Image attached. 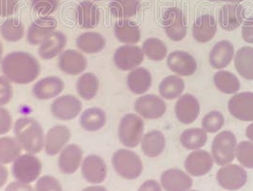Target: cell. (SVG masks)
Masks as SVG:
<instances>
[{
    "label": "cell",
    "mask_w": 253,
    "mask_h": 191,
    "mask_svg": "<svg viewBox=\"0 0 253 191\" xmlns=\"http://www.w3.org/2000/svg\"><path fill=\"white\" fill-rule=\"evenodd\" d=\"M139 0H112L109 4L110 12L115 18L128 19L139 12Z\"/></svg>",
    "instance_id": "cell-33"
},
{
    "label": "cell",
    "mask_w": 253,
    "mask_h": 191,
    "mask_svg": "<svg viewBox=\"0 0 253 191\" xmlns=\"http://www.w3.org/2000/svg\"><path fill=\"white\" fill-rule=\"evenodd\" d=\"M67 45V37L62 32H53L39 47L38 53L44 60H51L60 54Z\"/></svg>",
    "instance_id": "cell-28"
},
{
    "label": "cell",
    "mask_w": 253,
    "mask_h": 191,
    "mask_svg": "<svg viewBox=\"0 0 253 191\" xmlns=\"http://www.w3.org/2000/svg\"><path fill=\"white\" fill-rule=\"evenodd\" d=\"M216 89L225 94H233L239 91L241 88L238 77L228 71H220L213 76Z\"/></svg>",
    "instance_id": "cell-37"
},
{
    "label": "cell",
    "mask_w": 253,
    "mask_h": 191,
    "mask_svg": "<svg viewBox=\"0 0 253 191\" xmlns=\"http://www.w3.org/2000/svg\"><path fill=\"white\" fill-rule=\"evenodd\" d=\"M108 191L106 188L102 187V186H98V185H94V186H90L88 188H85L83 191Z\"/></svg>",
    "instance_id": "cell-53"
},
{
    "label": "cell",
    "mask_w": 253,
    "mask_h": 191,
    "mask_svg": "<svg viewBox=\"0 0 253 191\" xmlns=\"http://www.w3.org/2000/svg\"><path fill=\"white\" fill-rule=\"evenodd\" d=\"M144 52L138 46L125 45L119 47L114 55L115 66L123 71H132L138 68L144 61Z\"/></svg>",
    "instance_id": "cell-9"
},
{
    "label": "cell",
    "mask_w": 253,
    "mask_h": 191,
    "mask_svg": "<svg viewBox=\"0 0 253 191\" xmlns=\"http://www.w3.org/2000/svg\"><path fill=\"white\" fill-rule=\"evenodd\" d=\"M142 50L144 54L153 61H162L168 53V49L164 42L154 38L147 39L143 43Z\"/></svg>",
    "instance_id": "cell-41"
},
{
    "label": "cell",
    "mask_w": 253,
    "mask_h": 191,
    "mask_svg": "<svg viewBox=\"0 0 253 191\" xmlns=\"http://www.w3.org/2000/svg\"><path fill=\"white\" fill-rule=\"evenodd\" d=\"M234 55L233 44L228 40L217 42L210 52V64L212 68L221 70L228 67Z\"/></svg>",
    "instance_id": "cell-26"
},
{
    "label": "cell",
    "mask_w": 253,
    "mask_h": 191,
    "mask_svg": "<svg viewBox=\"0 0 253 191\" xmlns=\"http://www.w3.org/2000/svg\"><path fill=\"white\" fill-rule=\"evenodd\" d=\"M165 135L159 130H152L145 134L141 140V150L149 158H155L164 152Z\"/></svg>",
    "instance_id": "cell-30"
},
{
    "label": "cell",
    "mask_w": 253,
    "mask_h": 191,
    "mask_svg": "<svg viewBox=\"0 0 253 191\" xmlns=\"http://www.w3.org/2000/svg\"><path fill=\"white\" fill-rule=\"evenodd\" d=\"M211 1H224V2H230V3H240L244 0H211Z\"/></svg>",
    "instance_id": "cell-55"
},
{
    "label": "cell",
    "mask_w": 253,
    "mask_h": 191,
    "mask_svg": "<svg viewBox=\"0 0 253 191\" xmlns=\"http://www.w3.org/2000/svg\"><path fill=\"white\" fill-rule=\"evenodd\" d=\"M76 46L85 53L94 54L104 50L106 47V39L99 33L86 32L77 38Z\"/></svg>",
    "instance_id": "cell-31"
},
{
    "label": "cell",
    "mask_w": 253,
    "mask_h": 191,
    "mask_svg": "<svg viewBox=\"0 0 253 191\" xmlns=\"http://www.w3.org/2000/svg\"><path fill=\"white\" fill-rule=\"evenodd\" d=\"M207 141H208L207 132L203 128H199V127L188 128L184 130L180 136L181 145L189 151L201 149L206 145Z\"/></svg>",
    "instance_id": "cell-36"
},
{
    "label": "cell",
    "mask_w": 253,
    "mask_h": 191,
    "mask_svg": "<svg viewBox=\"0 0 253 191\" xmlns=\"http://www.w3.org/2000/svg\"><path fill=\"white\" fill-rule=\"evenodd\" d=\"M81 173L83 178L89 184L99 185L107 178L108 167L102 157L90 154L82 162Z\"/></svg>",
    "instance_id": "cell-12"
},
{
    "label": "cell",
    "mask_w": 253,
    "mask_h": 191,
    "mask_svg": "<svg viewBox=\"0 0 253 191\" xmlns=\"http://www.w3.org/2000/svg\"><path fill=\"white\" fill-rule=\"evenodd\" d=\"M200 115V104L197 98L191 94L180 96L175 104V115L179 122L185 125L193 123Z\"/></svg>",
    "instance_id": "cell-19"
},
{
    "label": "cell",
    "mask_w": 253,
    "mask_h": 191,
    "mask_svg": "<svg viewBox=\"0 0 253 191\" xmlns=\"http://www.w3.org/2000/svg\"><path fill=\"white\" fill-rule=\"evenodd\" d=\"M13 127V117L11 113L0 106V135L7 134Z\"/></svg>",
    "instance_id": "cell-47"
},
{
    "label": "cell",
    "mask_w": 253,
    "mask_h": 191,
    "mask_svg": "<svg viewBox=\"0 0 253 191\" xmlns=\"http://www.w3.org/2000/svg\"><path fill=\"white\" fill-rule=\"evenodd\" d=\"M112 164L116 173L126 180L138 178L144 168L139 156L134 152L126 149L114 153Z\"/></svg>",
    "instance_id": "cell-3"
},
{
    "label": "cell",
    "mask_w": 253,
    "mask_h": 191,
    "mask_svg": "<svg viewBox=\"0 0 253 191\" xmlns=\"http://www.w3.org/2000/svg\"><path fill=\"white\" fill-rule=\"evenodd\" d=\"M5 191H35V190L31 186V184H27L24 182H20L16 180L14 182L10 183L5 189Z\"/></svg>",
    "instance_id": "cell-50"
},
{
    "label": "cell",
    "mask_w": 253,
    "mask_h": 191,
    "mask_svg": "<svg viewBox=\"0 0 253 191\" xmlns=\"http://www.w3.org/2000/svg\"><path fill=\"white\" fill-rule=\"evenodd\" d=\"M221 188L227 191H238L248 181V174L244 167L238 165H226L221 167L216 175Z\"/></svg>",
    "instance_id": "cell-8"
},
{
    "label": "cell",
    "mask_w": 253,
    "mask_h": 191,
    "mask_svg": "<svg viewBox=\"0 0 253 191\" xmlns=\"http://www.w3.org/2000/svg\"><path fill=\"white\" fill-rule=\"evenodd\" d=\"M167 65L171 72L181 76H190L197 70L195 58L184 51L170 52L167 58Z\"/></svg>",
    "instance_id": "cell-15"
},
{
    "label": "cell",
    "mask_w": 253,
    "mask_h": 191,
    "mask_svg": "<svg viewBox=\"0 0 253 191\" xmlns=\"http://www.w3.org/2000/svg\"><path fill=\"white\" fill-rule=\"evenodd\" d=\"M237 141L233 132L225 130L218 133L211 144V155L213 161L219 166L230 164L236 155Z\"/></svg>",
    "instance_id": "cell-4"
},
{
    "label": "cell",
    "mask_w": 253,
    "mask_h": 191,
    "mask_svg": "<svg viewBox=\"0 0 253 191\" xmlns=\"http://www.w3.org/2000/svg\"><path fill=\"white\" fill-rule=\"evenodd\" d=\"M22 147L13 137H0V164L8 165L13 163L20 156Z\"/></svg>",
    "instance_id": "cell-39"
},
{
    "label": "cell",
    "mask_w": 253,
    "mask_h": 191,
    "mask_svg": "<svg viewBox=\"0 0 253 191\" xmlns=\"http://www.w3.org/2000/svg\"><path fill=\"white\" fill-rule=\"evenodd\" d=\"M234 66L241 76L247 80H253V48L243 47L236 52Z\"/></svg>",
    "instance_id": "cell-34"
},
{
    "label": "cell",
    "mask_w": 253,
    "mask_h": 191,
    "mask_svg": "<svg viewBox=\"0 0 253 191\" xmlns=\"http://www.w3.org/2000/svg\"><path fill=\"white\" fill-rule=\"evenodd\" d=\"M162 25L167 37L172 41H181L187 36V21L177 7L168 8L163 13Z\"/></svg>",
    "instance_id": "cell-7"
},
{
    "label": "cell",
    "mask_w": 253,
    "mask_h": 191,
    "mask_svg": "<svg viewBox=\"0 0 253 191\" xmlns=\"http://www.w3.org/2000/svg\"><path fill=\"white\" fill-rule=\"evenodd\" d=\"M246 134H247V137L253 143V123L247 127Z\"/></svg>",
    "instance_id": "cell-54"
},
{
    "label": "cell",
    "mask_w": 253,
    "mask_h": 191,
    "mask_svg": "<svg viewBox=\"0 0 253 191\" xmlns=\"http://www.w3.org/2000/svg\"><path fill=\"white\" fill-rule=\"evenodd\" d=\"M18 0H0V17H8L17 11Z\"/></svg>",
    "instance_id": "cell-48"
},
{
    "label": "cell",
    "mask_w": 253,
    "mask_h": 191,
    "mask_svg": "<svg viewBox=\"0 0 253 191\" xmlns=\"http://www.w3.org/2000/svg\"><path fill=\"white\" fill-rule=\"evenodd\" d=\"M185 89V83L177 76H169L165 78L159 85L160 95L168 100H173L179 97Z\"/></svg>",
    "instance_id": "cell-38"
},
{
    "label": "cell",
    "mask_w": 253,
    "mask_h": 191,
    "mask_svg": "<svg viewBox=\"0 0 253 191\" xmlns=\"http://www.w3.org/2000/svg\"><path fill=\"white\" fill-rule=\"evenodd\" d=\"M2 54H3V44L0 41V63L2 62Z\"/></svg>",
    "instance_id": "cell-56"
},
{
    "label": "cell",
    "mask_w": 253,
    "mask_h": 191,
    "mask_svg": "<svg viewBox=\"0 0 253 191\" xmlns=\"http://www.w3.org/2000/svg\"></svg>",
    "instance_id": "cell-58"
},
{
    "label": "cell",
    "mask_w": 253,
    "mask_h": 191,
    "mask_svg": "<svg viewBox=\"0 0 253 191\" xmlns=\"http://www.w3.org/2000/svg\"><path fill=\"white\" fill-rule=\"evenodd\" d=\"M65 88L63 80L57 76H48L39 80L33 87V94L38 100H50L60 95Z\"/></svg>",
    "instance_id": "cell-23"
},
{
    "label": "cell",
    "mask_w": 253,
    "mask_h": 191,
    "mask_svg": "<svg viewBox=\"0 0 253 191\" xmlns=\"http://www.w3.org/2000/svg\"><path fill=\"white\" fill-rule=\"evenodd\" d=\"M4 76L17 85H27L38 79L41 67L38 59L26 51H12L1 62Z\"/></svg>",
    "instance_id": "cell-1"
},
{
    "label": "cell",
    "mask_w": 253,
    "mask_h": 191,
    "mask_svg": "<svg viewBox=\"0 0 253 191\" xmlns=\"http://www.w3.org/2000/svg\"><path fill=\"white\" fill-rule=\"evenodd\" d=\"M9 179V171L4 165L0 164V190L7 184Z\"/></svg>",
    "instance_id": "cell-52"
},
{
    "label": "cell",
    "mask_w": 253,
    "mask_h": 191,
    "mask_svg": "<svg viewBox=\"0 0 253 191\" xmlns=\"http://www.w3.org/2000/svg\"><path fill=\"white\" fill-rule=\"evenodd\" d=\"M152 83L151 73L142 67L132 70L126 78L127 87L134 94H144L152 87Z\"/></svg>",
    "instance_id": "cell-29"
},
{
    "label": "cell",
    "mask_w": 253,
    "mask_h": 191,
    "mask_svg": "<svg viewBox=\"0 0 253 191\" xmlns=\"http://www.w3.org/2000/svg\"><path fill=\"white\" fill-rule=\"evenodd\" d=\"M2 38L8 42H17L23 38L25 27L23 23L16 18H8L0 26Z\"/></svg>",
    "instance_id": "cell-40"
},
{
    "label": "cell",
    "mask_w": 253,
    "mask_h": 191,
    "mask_svg": "<svg viewBox=\"0 0 253 191\" xmlns=\"http://www.w3.org/2000/svg\"><path fill=\"white\" fill-rule=\"evenodd\" d=\"M101 18L98 7L89 0L80 2L76 9V23L82 29L90 30L97 27Z\"/></svg>",
    "instance_id": "cell-22"
},
{
    "label": "cell",
    "mask_w": 253,
    "mask_h": 191,
    "mask_svg": "<svg viewBox=\"0 0 253 191\" xmlns=\"http://www.w3.org/2000/svg\"><path fill=\"white\" fill-rule=\"evenodd\" d=\"M242 37L247 43L253 44V17H249L243 22Z\"/></svg>",
    "instance_id": "cell-49"
},
{
    "label": "cell",
    "mask_w": 253,
    "mask_h": 191,
    "mask_svg": "<svg viewBox=\"0 0 253 191\" xmlns=\"http://www.w3.org/2000/svg\"><path fill=\"white\" fill-rule=\"evenodd\" d=\"M13 132L22 149L30 154L41 153L45 146L43 128L35 118L21 117L14 123Z\"/></svg>",
    "instance_id": "cell-2"
},
{
    "label": "cell",
    "mask_w": 253,
    "mask_h": 191,
    "mask_svg": "<svg viewBox=\"0 0 253 191\" xmlns=\"http://www.w3.org/2000/svg\"><path fill=\"white\" fill-rule=\"evenodd\" d=\"M135 112L146 119H158L166 113L167 106L162 98L154 94L139 97L134 104Z\"/></svg>",
    "instance_id": "cell-14"
},
{
    "label": "cell",
    "mask_w": 253,
    "mask_h": 191,
    "mask_svg": "<svg viewBox=\"0 0 253 191\" xmlns=\"http://www.w3.org/2000/svg\"><path fill=\"white\" fill-rule=\"evenodd\" d=\"M144 133V121L138 115H125L118 127V137L122 145L126 148H136L142 140Z\"/></svg>",
    "instance_id": "cell-5"
},
{
    "label": "cell",
    "mask_w": 253,
    "mask_h": 191,
    "mask_svg": "<svg viewBox=\"0 0 253 191\" xmlns=\"http://www.w3.org/2000/svg\"><path fill=\"white\" fill-rule=\"evenodd\" d=\"M225 124V117L220 112L212 111L205 115L202 119V128L206 132L215 133Z\"/></svg>",
    "instance_id": "cell-42"
},
{
    "label": "cell",
    "mask_w": 253,
    "mask_h": 191,
    "mask_svg": "<svg viewBox=\"0 0 253 191\" xmlns=\"http://www.w3.org/2000/svg\"><path fill=\"white\" fill-rule=\"evenodd\" d=\"M70 128L63 125L51 127L45 137V153L49 156H54L61 153L71 139Z\"/></svg>",
    "instance_id": "cell-17"
},
{
    "label": "cell",
    "mask_w": 253,
    "mask_h": 191,
    "mask_svg": "<svg viewBox=\"0 0 253 191\" xmlns=\"http://www.w3.org/2000/svg\"><path fill=\"white\" fill-rule=\"evenodd\" d=\"M87 58L83 53L75 50L62 51L58 58V68L69 76L81 75L87 69Z\"/></svg>",
    "instance_id": "cell-18"
},
{
    "label": "cell",
    "mask_w": 253,
    "mask_h": 191,
    "mask_svg": "<svg viewBox=\"0 0 253 191\" xmlns=\"http://www.w3.org/2000/svg\"><path fill=\"white\" fill-rule=\"evenodd\" d=\"M83 162V151L76 144L64 148L58 158V168L67 175L76 173Z\"/></svg>",
    "instance_id": "cell-21"
},
{
    "label": "cell",
    "mask_w": 253,
    "mask_h": 191,
    "mask_svg": "<svg viewBox=\"0 0 253 191\" xmlns=\"http://www.w3.org/2000/svg\"><path fill=\"white\" fill-rule=\"evenodd\" d=\"M228 109L234 118L245 122H253V92L235 94L228 101Z\"/></svg>",
    "instance_id": "cell-13"
},
{
    "label": "cell",
    "mask_w": 253,
    "mask_h": 191,
    "mask_svg": "<svg viewBox=\"0 0 253 191\" xmlns=\"http://www.w3.org/2000/svg\"><path fill=\"white\" fill-rule=\"evenodd\" d=\"M212 156L202 150H197L190 153L185 161L187 172L194 177H200L208 174L213 166Z\"/></svg>",
    "instance_id": "cell-16"
},
{
    "label": "cell",
    "mask_w": 253,
    "mask_h": 191,
    "mask_svg": "<svg viewBox=\"0 0 253 191\" xmlns=\"http://www.w3.org/2000/svg\"><path fill=\"white\" fill-rule=\"evenodd\" d=\"M57 28V21L51 16H40L28 29L27 41L33 46L41 45Z\"/></svg>",
    "instance_id": "cell-11"
},
{
    "label": "cell",
    "mask_w": 253,
    "mask_h": 191,
    "mask_svg": "<svg viewBox=\"0 0 253 191\" xmlns=\"http://www.w3.org/2000/svg\"><path fill=\"white\" fill-rule=\"evenodd\" d=\"M245 14V8L240 4H228L219 11L218 22L223 30L231 32L242 25L246 17Z\"/></svg>",
    "instance_id": "cell-20"
},
{
    "label": "cell",
    "mask_w": 253,
    "mask_h": 191,
    "mask_svg": "<svg viewBox=\"0 0 253 191\" xmlns=\"http://www.w3.org/2000/svg\"><path fill=\"white\" fill-rule=\"evenodd\" d=\"M114 30L117 40L126 45H134L141 39L139 27L128 19H119L116 21Z\"/></svg>",
    "instance_id": "cell-27"
},
{
    "label": "cell",
    "mask_w": 253,
    "mask_h": 191,
    "mask_svg": "<svg viewBox=\"0 0 253 191\" xmlns=\"http://www.w3.org/2000/svg\"><path fill=\"white\" fill-rule=\"evenodd\" d=\"M94 1H102V0H94Z\"/></svg>",
    "instance_id": "cell-57"
},
{
    "label": "cell",
    "mask_w": 253,
    "mask_h": 191,
    "mask_svg": "<svg viewBox=\"0 0 253 191\" xmlns=\"http://www.w3.org/2000/svg\"><path fill=\"white\" fill-rule=\"evenodd\" d=\"M107 123L106 113L100 108H90L80 115L79 124L86 131H98Z\"/></svg>",
    "instance_id": "cell-32"
},
{
    "label": "cell",
    "mask_w": 253,
    "mask_h": 191,
    "mask_svg": "<svg viewBox=\"0 0 253 191\" xmlns=\"http://www.w3.org/2000/svg\"><path fill=\"white\" fill-rule=\"evenodd\" d=\"M35 191H63V188L58 179L51 175H44L37 180Z\"/></svg>",
    "instance_id": "cell-45"
},
{
    "label": "cell",
    "mask_w": 253,
    "mask_h": 191,
    "mask_svg": "<svg viewBox=\"0 0 253 191\" xmlns=\"http://www.w3.org/2000/svg\"><path fill=\"white\" fill-rule=\"evenodd\" d=\"M13 89L11 81L5 76H0V106H5L13 99Z\"/></svg>",
    "instance_id": "cell-46"
},
{
    "label": "cell",
    "mask_w": 253,
    "mask_h": 191,
    "mask_svg": "<svg viewBox=\"0 0 253 191\" xmlns=\"http://www.w3.org/2000/svg\"><path fill=\"white\" fill-rule=\"evenodd\" d=\"M76 90L82 99L92 100L99 90V80L94 74H83L77 80Z\"/></svg>",
    "instance_id": "cell-35"
},
{
    "label": "cell",
    "mask_w": 253,
    "mask_h": 191,
    "mask_svg": "<svg viewBox=\"0 0 253 191\" xmlns=\"http://www.w3.org/2000/svg\"><path fill=\"white\" fill-rule=\"evenodd\" d=\"M59 7V0H32V8L41 16H50Z\"/></svg>",
    "instance_id": "cell-44"
},
{
    "label": "cell",
    "mask_w": 253,
    "mask_h": 191,
    "mask_svg": "<svg viewBox=\"0 0 253 191\" xmlns=\"http://www.w3.org/2000/svg\"><path fill=\"white\" fill-rule=\"evenodd\" d=\"M82 103L74 95L67 94L56 98L51 106L52 115L58 120L70 121L81 114Z\"/></svg>",
    "instance_id": "cell-10"
},
{
    "label": "cell",
    "mask_w": 253,
    "mask_h": 191,
    "mask_svg": "<svg viewBox=\"0 0 253 191\" xmlns=\"http://www.w3.org/2000/svg\"><path fill=\"white\" fill-rule=\"evenodd\" d=\"M236 157L242 166L253 168V143L243 141L236 147Z\"/></svg>",
    "instance_id": "cell-43"
},
{
    "label": "cell",
    "mask_w": 253,
    "mask_h": 191,
    "mask_svg": "<svg viewBox=\"0 0 253 191\" xmlns=\"http://www.w3.org/2000/svg\"><path fill=\"white\" fill-rule=\"evenodd\" d=\"M160 181L166 191H188L193 185L192 179L178 168H170L164 171Z\"/></svg>",
    "instance_id": "cell-24"
},
{
    "label": "cell",
    "mask_w": 253,
    "mask_h": 191,
    "mask_svg": "<svg viewBox=\"0 0 253 191\" xmlns=\"http://www.w3.org/2000/svg\"><path fill=\"white\" fill-rule=\"evenodd\" d=\"M138 191H162V189L157 181L148 180L141 185Z\"/></svg>",
    "instance_id": "cell-51"
},
{
    "label": "cell",
    "mask_w": 253,
    "mask_h": 191,
    "mask_svg": "<svg viewBox=\"0 0 253 191\" xmlns=\"http://www.w3.org/2000/svg\"><path fill=\"white\" fill-rule=\"evenodd\" d=\"M42 171V163L34 154L18 156L12 166V174L17 181L31 184L36 182Z\"/></svg>",
    "instance_id": "cell-6"
},
{
    "label": "cell",
    "mask_w": 253,
    "mask_h": 191,
    "mask_svg": "<svg viewBox=\"0 0 253 191\" xmlns=\"http://www.w3.org/2000/svg\"><path fill=\"white\" fill-rule=\"evenodd\" d=\"M217 32L215 18L208 13L200 15L192 27V36L199 43H207L212 40Z\"/></svg>",
    "instance_id": "cell-25"
}]
</instances>
